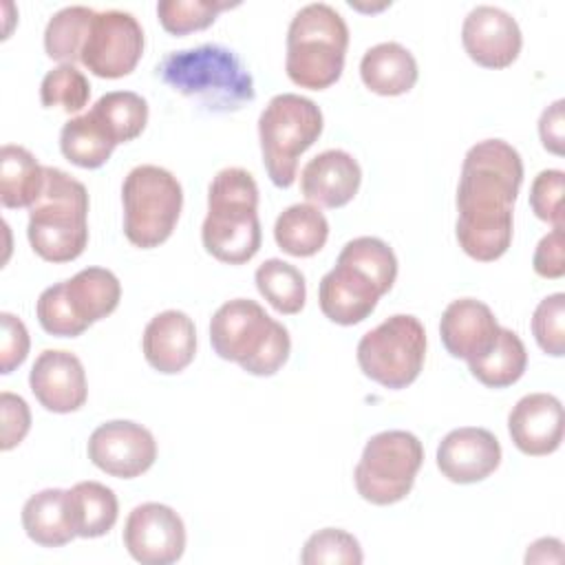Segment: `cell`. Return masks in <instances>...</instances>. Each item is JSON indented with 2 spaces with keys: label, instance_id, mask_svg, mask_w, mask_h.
Masks as SVG:
<instances>
[{
  "label": "cell",
  "instance_id": "cell-1",
  "mask_svg": "<svg viewBox=\"0 0 565 565\" xmlns=\"http://www.w3.org/2000/svg\"><path fill=\"white\" fill-rule=\"evenodd\" d=\"M521 183L523 161L508 141L483 139L466 152L457 185L455 236L470 258L490 263L508 252Z\"/></svg>",
  "mask_w": 565,
  "mask_h": 565
},
{
  "label": "cell",
  "instance_id": "cell-2",
  "mask_svg": "<svg viewBox=\"0 0 565 565\" xmlns=\"http://www.w3.org/2000/svg\"><path fill=\"white\" fill-rule=\"evenodd\" d=\"M157 75L210 113H234L256 97L249 71L234 51L221 44L172 51L157 64Z\"/></svg>",
  "mask_w": 565,
  "mask_h": 565
},
{
  "label": "cell",
  "instance_id": "cell-3",
  "mask_svg": "<svg viewBox=\"0 0 565 565\" xmlns=\"http://www.w3.org/2000/svg\"><path fill=\"white\" fill-rule=\"evenodd\" d=\"M258 185L243 168H223L207 188V216L201 241L207 254L227 265H243L260 249Z\"/></svg>",
  "mask_w": 565,
  "mask_h": 565
},
{
  "label": "cell",
  "instance_id": "cell-4",
  "mask_svg": "<svg viewBox=\"0 0 565 565\" xmlns=\"http://www.w3.org/2000/svg\"><path fill=\"white\" fill-rule=\"evenodd\" d=\"M210 342L218 358L260 377L274 375L291 351L289 331L282 322L249 298L227 300L214 311Z\"/></svg>",
  "mask_w": 565,
  "mask_h": 565
},
{
  "label": "cell",
  "instance_id": "cell-5",
  "mask_svg": "<svg viewBox=\"0 0 565 565\" xmlns=\"http://www.w3.org/2000/svg\"><path fill=\"white\" fill-rule=\"evenodd\" d=\"M26 236L49 263H68L88 245V192L60 168L44 166V188L29 207Z\"/></svg>",
  "mask_w": 565,
  "mask_h": 565
},
{
  "label": "cell",
  "instance_id": "cell-6",
  "mask_svg": "<svg viewBox=\"0 0 565 565\" xmlns=\"http://www.w3.org/2000/svg\"><path fill=\"white\" fill-rule=\"evenodd\" d=\"M349 26L344 18L324 2L305 4L287 29V77L309 90H324L344 71Z\"/></svg>",
  "mask_w": 565,
  "mask_h": 565
},
{
  "label": "cell",
  "instance_id": "cell-7",
  "mask_svg": "<svg viewBox=\"0 0 565 565\" xmlns=\"http://www.w3.org/2000/svg\"><path fill=\"white\" fill-rule=\"evenodd\" d=\"M322 110L296 93L274 95L258 117V139L265 170L276 188H289L298 174L300 154L322 135Z\"/></svg>",
  "mask_w": 565,
  "mask_h": 565
},
{
  "label": "cell",
  "instance_id": "cell-8",
  "mask_svg": "<svg viewBox=\"0 0 565 565\" xmlns=\"http://www.w3.org/2000/svg\"><path fill=\"white\" fill-rule=\"evenodd\" d=\"M124 234L141 249L170 238L183 207V190L177 177L159 166L132 168L121 185Z\"/></svg>",
  "mask_w": 565,
  "mask_h": 565
},
{
  "label": "cell",
  "instance_id": "cell-9",
  "mask_svg": "<svg viewBox=\"0 0 565 565\" xmlns=\"http://www.w3.org/2000/svg\"><path fill=\"white\" fill-rule=\"evenodd\" d=\"M424 463V446L408 430H384L373 435L353 470L358 494L373 505L402 501L415 483Z\"/></svg>",
  "mask_w": 565,
  "mask_h": 565
},
{
  "label": "cell",
  "instance_id": "cell-10",
  "mask_svg": "<svg viewBox=\"0 0 565 565\" xmlns=\"http://www.w3.org/2000/svg\"><path fill=\"white\" fill-rule=\"evenodd\" d=\"M426 331L411 313H395L366 331L358 342V364L366 377L399 391L413 384L424 366Z\"/></svg>",
  "mask_w": 565,
  "mask_h": 565
},
{
  "label": "cell",
  "instance_id": "cell-11",
  "mask_svg": "<svg viewBox=\"0 0 565 565\" xmlns=\"http://www.w3.org/2000/svg\"><path fill=\"white\" fill-rule=\"evenodd\" d=\"M143 53V29L128 11H97L79 62L97 77L117 79L130 75Z\"/></svg>",
  "mask_w": 565,
  "mask_h": 565
},
{
  "label": "cell",
  "instance_id": "cell-12",
  "mask_svg": "<svg viewBox=\"0 0 565 565\" xmlns=\"http://www.w3.org/2000/svg\"><path fill=\"white\" fill-rule=\"evenodd\" d=\"M86 450L88 459L102 472L117 479H135L157 459V441L152 433L130 419L99 424L90 433Z\"/></svg>",
  "mask_w": 565,
  "mask_h": 565
},
{
  "label": "cell",
  "instance_id": "cell-13",
  "mask_svg": "<svg viewBox=\"0 0 565 565\" xmlns=\"http://www.w3.org/2000/svg\"><path fill=\"white\" fill-rule=\"evenodd\" d=\"M124 547L141 565H170L183 556V519L163 503H141L132 508L124 525Z\"/></svg>",
  "mask_w": 565,
  "mask_h": 565
},
{
  "label": "cell",
  "instance_id": "cell-14",
  "mask_svg": "<svg viewBox=\"0 0 565 565\" xmlns=\"http://www.w3.org/2000/svg\"><path fill=\"white\" fill-rule=\"evenodd\" d=\"M461 42L472 62L483 68L510 66L523 46L519 22L503 9L479 4L461 24Z\"/></svg>",
  "mask_w": 565,
  "mask_h": 565
},
{
  "label": "cell",
  "instance_id": "cell-15",
  "mask_svg": "<svg viewBox=\"0 0 565 565\" xmlns=\"http://www.w3.org/2000/svg\"><path fill=\"white\" fill-rule=\"evenodd\" d=\"M29 386L35 399L51 413L79 411L88 397L86 373L79 358L62 349H46L35 358Z\"/></svg>",
  "mask_w": 565,
  "mask_h": 565
},
{
  "label": "cell",
  "instance_id": "cell-16",
  "mask_svg": "<svg viewBox=\"0 0 565 565\" xmlns=\"http://www.w3.org/2000/svg\"><path fill=\"white\" fill-rule=\"evenodd\" d=\"M501 463V444L479 426L450 430L437 446V468L452 483H477Z\"/></svg>",
  "mask_w": 565,
  "mask_h": 565
},
{
  "label": "cell",
  "instance_id": "cell-17",
  "mask_svg": "<svg viewBox=\"0 0 565 565\" xmlns=\"http://www.w3.org/2000/svg\"><path fill=\"white\" fill-rule=\"evenodd\" d=\"M508 430L523 455H552L563 441L561 399L552 393L523 395L508 415Z\"/></svg>",
  "mask_w": 565,
  "mask_h": 565
},
{
  "label": "cell",
  "instance_id": "cell-18",
  "mask_svg": "<svg viewBox=\"0 0 565 565\" xmlns=\"http://www.w3.org/2000/svg\"><path fill=\"white\" fill-rule=\"evenodd\" d=\"M384 291L358 267L335 260L318 287V302L322 313L335 324H358L373 313Z\"/></svg>",
  "mask_w": 565,
  "mask_h": 565
},
{
  "label": "cell",
  "instance_id": "cell-19",
  "mask_svg": "<svg viewBox=\"0 0 565 565\" xmlns=\"http://www.w3.org/2000/svg\"><path fill=\"white\" fill-rule=\"evenodd\" d=\"M499 322L492 309L477 298L452 300L439 322V335L452 358L466 362L483 358L499 338Z\"/></svg>",
  "mask_w": 565,
  "mask_h": 565
},
{
  "label": "cell",
  "instance_id": "cell-20",
  "mask_svg": "<svg viewBox=\"0 0 565 565\" xmlns=\"http://www.w3.org/2000/svg\"><path fill=\"white\" fill-rule=\"evenodd\" d=\"M141 349L146 362L166 375L181 373L196 353V329L188 313L168 309L157 313L143 329Z\"/></svg>",
  "mask_w": 565,
  "mask_h": 565
},
{
  "label": "cell",
  "instance_id": "cell-21",
  "mask_svg": "<svg viewBox=\"0 0 565 565\" xmlns=\"http://www.w3.org/2000/svg\"><path fill=\"white\" fill-rule=\"evenodd\" d=\"M362 170L353 154L344 150H324L316 154L300 172L305 199L322 207H342L360 190Z\"/></svg>",
  "mask_w": 565,
  "mask_h": 565
},
{
  "label": "cell",
  "instance_id": "cell-22",
  "mask_svg": "<svg viewBox=\"0 0 565 565\" xmlns=\"http://www.w3.org/2000/svg\"><path fill=\"white\" fill-rule=\"evenodd\" d=\"M22 527L26 536L42 547H62L71 543L77 532L68 490L46 488L31 494L22 505Z\"/></svg>",
  "mask_w": 565,
  "mask_h": 565
},
{
  "label": "cell",
  "instance_id": "cell-23",
  "mask_svg": "<svg viewBox=\"0 0 565 565\" xmlns=\"http://www.w3.org/2000/svg\"><path fill=\"white\" fill-rule=\"evenodd\" d=\"M360 77L371 93L395 97L415 86L419 71L406 46L399 42H380L362 55Z\"/></svg>",
  "mask_w": 565,
  "mask_h": 565
},
{
  "label": "cell",
  "instance_id": "cell-24",
  "mask_svg": "<svg viewBox=\"0 0 565 565\" xmlns=\"http://www.w3.org/2000/svg\"><path fill=\"white\" fill-rule=\"evenodd\" d=\"M64 291L77 318L88 327L110 316L121 298L119 278L104 267L79 269L73 278L64 280Z\"/></svg>",
  "mask_w": 565,
  "mask_h": 565
},
{
  "label": "cell",
  "instance_id": "cell-25",
  "mask_svg": "<svg viewBox=\"0 0 565 565\" xmlns=\"http://www.w3.org/2000/svg\"><path fill=\"white\" fill-rule=\"evenodd\" d=\"M276 245L296 258L318 254L329 238V221L313 203H296L282 210L274 225Z\"/></svg>",
  "mask_w": 565,
  "mask_h": 565
},
{
  "label": "cell",
  "instance_id": "cell-26",
  "mask_svg": "<svg viewBox=\"0 0 565 565\" xmlns=\"http://www.w3.org/2000/svg\"><path fill=\"white\" fill-rule=\"evenodd\" d=\"M44 188V166L22 146L0 150V201L4 207H31Z\"/></svg>",
  "mask_w": 565,
  "mask_h": 565
},
{
  "label": "cell",
  "instance_id": "cell-27",
  "mask_svg": "<svg viewBox=\"0 0 565 565\" xmlns=\"http://www.w3.org/2000/svg\"><path fill=\"white\" fill-rule=\"evenodd\" d=\"M115 146L117 141L110 137V132L95 117L93 110L68 119L60 132L62 154L71 163L86 170L102 168L110 159Z\"/></svg>",
  "mask_w": 565,
  "mask_h": 565
},
{
  "label": "cell",
  "instance_id": "cell-28",
  "mask_svg": "<svg viewBox=\"0 0 565 565\" xmlns=\"http://www.w3.org/2000/svg\"><path fill=\"white\" fill-rule=\"evenodd\" d=\"M75 532L82 539H97L113 530L119 516L115 492L99 481H79L68 490Z\"/></svg>",
  "mask_w": 565,
  "mask_h": 565
},
{
  "label": "cell",
  "instance_id": "cell-29",
  "mask_svg": "<svg viewBox=\"0 0 565 565\" xmlns=\"http://www.w3.org/2000/svg\"><path fill=\"white\" fill-rule=\"evenodd\" d=\"M527 366V351L523 340L512 331L501 327L494 347L479 360L468 362L470 373L490 388H505L521 380Z\"/></svg>",
  "mask_w": 565,
  "mask_h": 565
},
{
  "label": "cell",
  "instance_id": "cell-30",
  "mask_svg": "<svg viewBox=\"0 0 565 565\" xmlns=\"http://www.w3.org/2000/svg\"><path fill=\"white\" fill-rule=\"evenodd\" d=\"M95 13L97 11L82 4L64 7L57 13H53L44 29L46 55L62 64L77 62L82 57V49L88 38V29Z\"/></svg>",
  "mask_w": 565,
  "mask_h": 565
},
{
  "label": "cell",
  "instance_id": "cell-31",
  "mask_svg": "<svg viewBox=\"0 0 565 565\" xmlns=\"http://www.w3.org/2000/svg\"><path fill=\"white\" fill-rule=\"evenodd\" d=\"M256 287L260 296L278 311V313H298L307 300L305 276L298 267L282 258H269L258 265L254 274Z\"/></svg>",
  "mask_w": 565,
  "mask_h": 565
},
{
  "label": "cell",
  "instance_id": "cell-32",
  "mask_svg": "<svg viewBox=\"0 0 565 565\" xmlns=\"http://www.w3.org/2000/svg\"><path fill=\"white\" fill-rule=\"evenodd\" d=\"M90 110L117 143L137 139L148 124V102L132 90H110Z\"/></svg>",
  "mask_w": 565,
  "mask_h": 565
},
{
  "label": "cell",
  "instance_id": "cell-33",
  "mask_svg": "<svg viewBox=\"0 0 565 565\" xmlns=\"http://www.w3.org/2000/svg\"><path fill=\"white\" fill-rule=\"evenodd\" d=\"M338 260L364 271L384 294L393 287L397 278L395 252L382 238L375 236H358L349 241L338 254Z\"/></svg>",
  "mask_w": 565,
  "mask_h": 565
},
{
  "label": "cell",
  "instance_id": "cell-34",
  "mask_svg": "<svg viewBox=\"0 0 565 565\" xmlns=\"http://www.w3.org/2000/svg\"><path fill=\"white\" fill-rule=\"evenodd\" d=\"M236 2L221 0H161L157 2V15L161 26L172 35H188L192 31L207 29L216 15Z\"/></svg>",
  "mask_w": 565,
  "mask_h": 565
},
{
  "label": "cell",
  "instance_id": "cell-35",
  "mask_svg": "<svg viewBox=\"0 0 565 565\" xmlns=\"http://www.w3.org/2000/svg\"><path fill=\"white\" fill-rule=\"evenodd\" d=\"M90 97V84L73 64L51 68L40 84V102L46 108L60 106L64 113H79Z\"/></svg>",
  "mask_w": 565,
  "mask_h": 565
},
{
  "label": "cell",
  "instance_id": "cell-36",
  "mask_svg": "<svg viewBox=\"0 0 565 565\" xmlns=\"http://www.w3.org/2000/svg\"><path fill=\"white\" fill-rule=\"evenodd\" d=\"M300 561L305 565H360L364 554L353 534L340 527H324L307 539Z\"/></svg>",
  "mask_w": 565,
  "mask_h": 565
},
{
  "label": "cell",
  "instance_id": "cell-37",
  "mask_svg": "<svg viewBox=\"0 0 565 565\" xmlns=\"http://www.w3.org/2000/svg\"><path fill=\"white\" fill-rule=\"evenodd\" d=\"M35 313H38V322L40 327L57 338H77L82 335L88 324L82 322L77 318V313L73 311L66 291H64V280L55 282L51 287H46L35 305Z\"/></svg>",
  "mask_w": 565,
  "mask_h": 565
},
{
  "label": "cell",
  "instance_id": "cell-38",
  "mask_svg": "<svg viewBox=\"0 0 565 565\" xmlns=\"http://www.w3.org/2000/svg\"><path fill=\"white\" fill-rule=\"evenodd\" d=\"M532 333L536 344L554 358L565 353V294L556 291L543 298L532 316Z\"/></svg>",
  "mask_w": 565,
  "mask_h": 565
},
{
  "label": "cell",
  "instance_id": "cell-39",
  "mask_svg": "<svg viewBox=\"0 0 565 565\" xmlns=\"http://www.w3.org/2000/svg\"><path fill=\"white\" fill-rule=\"evenodd\" d=\"M563 190L565 174L563 170H541L530 188L532 212L554 227L563 225Z\"/></svg>",
  "mask_w": 565,
  "mask_h": 565
},
{
  "label": "cell",
  "instance_id": "cell-40",
  "mask_svg": "<svg viewBox=\"0 0 565 565\" xmlns=\"http://www.w3.org/2000/svg\"><path fill=\"white\" fill-rule=\"evenodd\" d=\"M0 373H11L15 366H20L29 355V331L24 322L9 313H0Z\"/></svg>",
  "mask_w": 565,
  "mask_h": 565
},
{
  "label": "cell",
  "instance_id": "cell-41",
  "mask_svg": "<svg viewBox=\"0 0 565 565\" xmlns=\"http://www.w3.org/2000/svg\"><path fill=\"white\" fill-rule=\"evenodd\" d=\"M0 413H2V435L0 448L11 450L15 448L31 428V411L29 404L9 391L0 393Z\"/></svg>",
  "mask_w": 565,
  "mask_h": 565
},
{
  "label": "cell",
  "instance_id": "cell-42",
  "mask_svg": "<svg viewBox=\"0 0 565 565\" xmlns=\"http://www.w3.org/2000/svg\"><path fill=\"white\" fill-rule=\"evenodd\" d=\"M532 267L543 278H561L565 274V254H563V225L545 234L532 258Z\"/></svg>",
  "mask_w": 565,
  "mask_h": 565
},
{
  "label": "cell",
  "instance_id": "cell-43",
  "mask_svg": "<svg viewBox=\"0 0 565 565\" xmlns=\"http://www.w3.org/2000/svg\"><path fill=\"white\" fill-rule=\"evenodd\" d=\"M563 99H556L552 106H547L541 113L539 119V137L545 150H550L552 154H563L565 152V117H563Z\"/></svg>",
  "mask_w": 565,
  "mask_h": 565
},
{
  "label": "cell",
  "instance_id": "cell-44",
  "mask_svg": "<svg viewBox=\"0 0 565 565\" xmlns=\"http://www.w3.org/2000/svg\"><path fill=\"white\" fill-rule=\"evenodd\" d=\"M563 543L558 539H539L527 547L525 563H561Z\"/></svg>",
  "mask_w": 565,
  "mask_h": 565
}]
</instances>
